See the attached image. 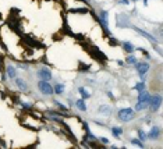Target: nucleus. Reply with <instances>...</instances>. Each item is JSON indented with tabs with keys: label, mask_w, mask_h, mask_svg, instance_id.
I'll return each instance as SVG.
<instances>
[{
	"label": "nucleus",
	"mask_w": 163,
	"mask_h": 149,
	"mask_svg": "<svg viewBox=\"0 0 163 149\" xmlns=\"http://www.w3.org/2000/svg\"><path fill=\"white\" fill-rule=\"evenodd\" d=\"M117 117L120 121H123V123H128V121H131L132 118L135 117V111L130 107H127V109H120L118 110V113H117Z\"/></svg>",
	"instance_id": "obj_1"
},
{
	"label": "nucleus",
	"mask_w": 163,
	"mask_h": 149,
	"mask_svg": "<svg viewBox=\"0 0 163 149\" xmlns=\"http://www.w3.org/2000/svg\"><path fill=\"white\" fill-rule=\"evenodd\" d=\"M38 89L42 92L43 95H53V86L50 85L47 81H45V79H40L38 82Z\"/></svg>",
	"instance_id": "obj_2"
},
{
	"label": "nucleus",
	"mask_w": 163,
	"mask_h": 149,
	"mask_svg": "<svg viewBox=\"0 0 163 149\" xmlns=\"http://www.w3.org/2000/svg\"><path fill=\"white\" fill-rule=\"evenodd\" d=\"M160 103H162V98L159 95H153L151 96V100H149V107L152 111H156V110L160 107Z\"/></svg>",
	"instance_id": "obj_3"
},
{
	"label": "nucleus",
	"mask_w": 163,
	"mask_h": 149,
	"mask_svg": "<svg viewBox=\"0 0 163 149\" xmlns=\"http://www.w3.org/2000/svg\"><path fill=\"white\" fill-rule=\"evenodd\" d=\"M134 66H135V68L138 70V72H140L141 77H142V75H145V74L148 72V70H149V64H148V63H135Z\"/></svg>",
	"instance_id": "obj_4"
},
{
	"label": "nucleus",
	"mask_w": 163,
	"mask_h": 149,
	"mask_svg": "<svg viewBox=\"0 0 163 149\" xmlns=\"http://www.w3.org/2000/svg\"><path fill=\"white\" fill-rule=\"evenodd\" d=\"M38 74V77L40 79H45V81H49V79L52 78V72L47 70V68H40V70L36 72Z\"/></svg>",
	"instance_id": "obj_5"
},
{
	"label": "nucleus",
	"mask_w": 163,
	"mask_h": 149,
	"mask_svg": "<svg viewBox=\"0 0 163 149\" xmlns=\"http://www.w3.org/2000/svg\"><path fill=\"white\" fill-rule=\"evenodd\" d=\"M138 100L140 102H149L151 100V94H148L147 91H141L138 95Z\"/></svg>",
	"instance_id": "obj_6"
},
{
	"label": "nucleus",
	"mask_w": 163,
	"mask_h": 149,
	"mask_svg": "<svg viewBox=\"0 0 163 149\" xmlns=\"http://www.w3.org/2000/svg\"><path fill=\"white\" fill-rule=\"evenodd\" d=\"M159 135H160V130H159L158 127H152V130L149 131L148 138H151V139H156V138H159Z\"/></svg>",
	"instance_id": "obj_7"
},
{
	"label": "nucleus",
	"mask_w": 163,
	"mask_h": 149,
	"mask_svg": "<svg viewBox=\"0 0 163 149\" xmlns=\"http://www.w3.org/2000/svg\"><path fill=\"white\" fill-rule=\"evenodd\" d=\"M16 84H17V86H18L21 91H27V89H28L27 82H25L24 79H21V78H17V77H16Z\"/></svg>",
	"instance_id": "obj_8"
},
{
	"label": "nucleus",
	"mask_w": 163,
	"mask_h": 149,
	"mask_svg": "<svg viewBox=\"0 0 163 149\" xmlns=\"http://www.w3.org/2000/svg\"><path fill=\"white\" fill-rule=\"evenodd\" d=\"M132 28H134V29H135V31L138 32V33H141V35H144V36H145V38H148V39L151 40V42H153V43H155V42H156V40H155V38H152V35H149V33H148V32L142 31V29H140V28H137V27H132Z\"/></svg>",
	"instance_id": "obj_9"
},
{
	"label": "nucleus",
	"mask_w": 163,
	"mask_h": 149,
	"mask_svg": "<svg viewBox=\"0 0 163 149\" xmlns=\"http://www.w3.org/2000/svg\"><path fill=\"white\" fill-rule=\"evenodd\" d=\"M123 49H124L127 53H132V52L135 50V46L132 45L131 42H124V43H123Z\"/></svg>",
	"instance_id": "obj_10"
},
{
	"label": "nucleus",
	"mask_w": 163,
	"mask_h": 149,
	"mask_svg": "<svg viewBox=\"0 0 163 149\" xmlns=\"http://www.w3.org/2000/svg\"><path fill=\"white\" fill-rule=\"evenodd\" d=\"M7 75L8 78H16L17 77V71H16V67H13V66H7Z\"/></svg>",
	"instance_id": "obj_11"
},
{
	"label": "nucleus",
	"mask_w": 163,
	"mask_h": 149,
	"mask_svg": "<svg viewBox=\"0 0 163 149\" xmlns=\"http://www.w3.org/2000/svg\"><path fill=\"white\" fill-rule=\"evenodd\" d=\"M149 107V102H140L138 100V103H137V106H135V110H145Z\"/></svg>",
	"instance_id": "obj_12"
},
{
	"label": "nucleus",
	"mask_w": 163,
	"mask_h": 149,
	"mask_svg": "<svg viewBox=\"0 0 163 149\" xmlns=\"http://www.w3.org/2000/svg\"><path fill=\"white\" fill-rule=\"evenodd\" d=\"M75 106H77L81 111H86V105H85V102H84L82 99H78V100H75Z\"/></svg>",
	"instance_id": "obj_13"
},
{
	"label": "nucleus",
	"mask_w": 163,
	"mask_h": 149,
	"mask_svg": "<svg viewBox=\"0 0 163 149\" xmlns=\"http://www.w3.org/2000/svg\"><path fill=\"white\" fill-rule=\"evenodd\" d=\"M53 91L57 95H62L63 92H64V84H56L54 88H53Z\"/></svg>",
	"instance_id": "obj_14"
},
{
	"label": "nucleus",
	"mask_w": 163,
	"mask_h": 149,
	"mask_svg": "<svg viewBox=\"0 0 163 149\" xmlns=\"http://www.w3.org/2000/svg\"><path fill=\"white\" fill-rule=\"evenodd\" d=\"M112 133H113V135H114V137L120 138V135L123 134V130H121L120 127H112Z\"/></svg>",
	"instance_id": "obj_15"
},
{
	"label": "nucleus",
	"mask_w": 163,
	"mask_h": 149,
	"mask_svg": "<svg viewBox=\"0 0 163 149\" xmlns=\"http://www.w3.org/2000/svg\"><path fill=\"white\" fill-rule=\"evenodd\" d=\"M78 91H79V94L82 95V98H85V99H88V98H91V94H89V92L86 91L85 88H82V86H81V88H79Z\"/></svg>",
	"instance_id": "obj_16"
},
{
	"label": "nucleus",
	"mask_w": 163,
	"mask_h": 149,
	"mask_svg": "<svg viewBox=\"0 0 163 149\" xmlns=\"http://www.w3.org/2000/svg\"><path fill=\"white\" fill-rule=\"evenodd\" d=\"M127 63L128 64H135L137 63V57L132 55H128V57H127Z\"/></svg>",
	"instance_id": "obj_17"
},
{
	"label": "nucleus",
	"mask_w": 163,
	"mask_h": 149,
	"mask_svg": "<svg viewBox=\"0 0 163 149\" xmlns=\"http://www.w3.org/2000/svg\"><path fill=\"white\" fill-rule=\"evenodd\" d=\"M138 138H140L141 141H145L148 137H147V134L144 133V131H141V130H140V131H138Z\"/></svg>",
	"instance_id": "obj_18"
},
{
	"label": "nucleus",
	"mask_w": 163,
	"mask_h": 149,
	"mask_svg": "<svg viewBox=\"0 0 163 149\" xmlns=\"http://www.w3.org/2000/svg\"><path fill=\"white\" fill-rule=\"evenodd\" d=\"M135 89H138V91H144V89H145V84H144V82H138V84H137V85H135Z\"/></svg>",
	"instance_id": "obj_19"
},
{
	"label": "nucleus",
	"mask_w": 163,
	"mask_h": 149,
	"mask_svg": "<svg viewBox=\"0 0 163 149\" xmlns=\"http://www.w3.org/2000/svg\"><path fill=\"white\" fill-rule=\"evenodd\" d=\"M23 107H25V109H32V105L31 103H25V102H23V103H20Z\"/></svg>",
	"instance_id": "obj_20"
},
{
	"label": "nucleus",
	"mask_w": 163,
	"mask_h": 149,
	"mask_svg": "<svg viewBox=\"0 0 163 149\" xmlns=\"http://www.w3.org/2000/svg\"><path fill=\"white\" fill-rule=\"evenodd\" d=\"M132 144H134V145H138V146H141V148L144 146V144H142V142H140V141H137V139H134V141H132Z\"/></svg>",
	"instance_id": "obj_21"
},
{
	"label": "nucleus",
	"mask_w": 163,
	"mask_h": 149,
	"mask_svg": "<svg viewBox=\"0 0 163 149\" xmlns=\"http://www.w3.org/2000/svg\"><path fill=\"white\" fill-rule=\"evenodd\" d=\"M118 3H121V4H124V6H127V4L130 3V0H118Z\"/></svg>",
	"instance_id": "obj_22"
},
{
	"label": "nucleus",
	"mask_w": 163,
	"mask_h": 149,
	"mask_svg": "<svg viewBox=\"0 0 163 149\" xmlns=\"http://www.w3.org/2000/svg\"><path fill=\"white\" fill-rule=\"evenodd\" d=\"M101 141L103 142V144H109V139H108V138H105V137H102V138H101Z\"/></svg>",
	"instance_id": "obj_23"
},
{
	"label": "nucleus",
	"mask_w": 163,
	"mask_h": 149,
	"mask_svg": "<svg viewBox=\"0 0 163 149\" xmlns=\"http://www.w3.org/2000/svg\"><path fill=\"white\" fill-rule=\"evenodd\" d=\"M131 1H138V0H131Z\"/></svg>",
	"instance_id": "obj_24"
},
{
	"label": "nucleus",
	"mask_w": 163,
	"mask_h": 149,
	"mask_svg": "<svg viewBox=\"0 0 163 149\" xmlns=\"http://www.w3.org/2000/svg\"><path fill=\"white\" fill-rule=\"evenodd\" d=\"M84 1H86V0H84Z\"/></svg>",
	"instance_id": "obj_25"
}]
</instances>
